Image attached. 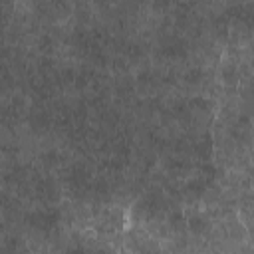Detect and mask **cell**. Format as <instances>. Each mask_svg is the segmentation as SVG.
<instances>
[{"label":"cell","instance_id":"cell-1","mask_svg":"<svg viewBox=\"0 0 254 254\" xmlns=\"http://www.w3.org/2000/svg\"><path fill=\"white\" fill-rule=\"evenodd\" d=\"M187 52V48H185V44L181 42V40H175V38H171L169 42H165L163 44V54L165 56H171V58H179V56H183Z\"/></svg>","mask_w":254,"mask_h":254},{"label":"cell","instance_id":"cell-2","mask_svg":"<svg viewBox=\"0 0 254 254\" xmlns=\"http://www.w3.org/2000/svg\"><path fill=\"white\" fill-rule=\"evenodd\" d=\"M187 226H189L190 232H194V234H202V232L206 230V220H204L202 216H190V218L187 220Z\"/></svg>","mask_w":254,"mask_h":254}]
</instances>
